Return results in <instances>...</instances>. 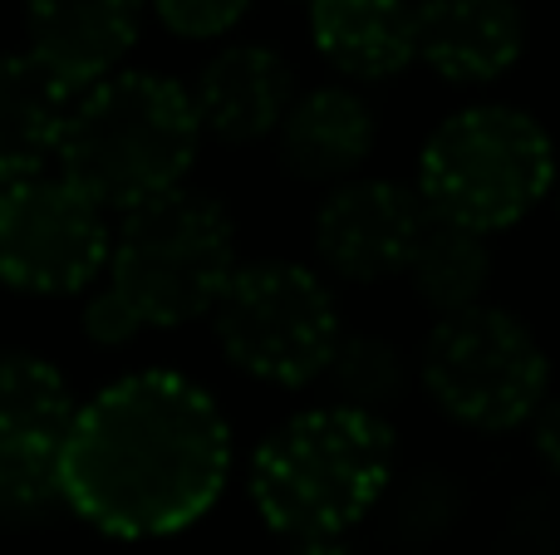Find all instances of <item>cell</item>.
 <instances>
[{
	"label": "cell",
	"instance_id": "cell-1",
	"mask_svg": "<svg viewBox=\"0 0 560 555\" xmlns=\"http://www.w3.org/2000/svg\"><path fill=\"white\" fill-rule=\"evenodd\" d=\"M232 477V428L202 383L143 369L74 409L59 442V501L114 541L197 527Z\"/></svg>",
	"mask_w": 560,
	"mask_h": 555
},
{
	"label": "cell",
	"instance_id": "cell-2",
	"mask_svg": "<svg viewBox=\"0 0 560 555\" xmlns=\"http://www.w3.org/2000/svg\"><path fill=\"white\" fill-rule=\"evenodd\" d=\"M398 472L394 428L374 413L319 403L285 418L256 448L246 487L252 507L290 546L339 541L378 511Z\"/></svg>",
	"mask_w": 560,
	"mask_h": 555
},
{
	"label": "cell",
	"instance_id": "cell-3",
	"mask_svg": "<svg viewBox=\"0 0 560 555\" xmlns=\"http://www.w3.org/2000/svg\"><path fill=\"white\" fill-rule=\"evenodd\" d=\"M202 147L192 98L177 79L118 69L74 94L59 133V177L98 212H133L177 192Z\"/></svg>",
	"mask_w": 560,
	"mask_h": 555
},
{
	"label": "cell",
	"instance_id": "cell-4",
	"mask_svg": "<svg viewBox=\"0 0 560 555\" xmlns=\"http://www.w3.org/2000/svg\"><path fill=\"white\" fill-rule=\"evenodd\" d=\"M556 143L512 104H472L443 118L418 153V202L467 232H506L551 197Z\"/></svg>",
	"mask_w": 560,
	"mask_h": 555
},
{
	"label": "cell",
	"instance_id": "cell-5",
	"mask_svg": "<svg viewBox=\"0 0 560 555\" xmlns=\"http://www.w3.org/2000/svg\"><path fill=\"white\" fill-rule=\"evenodd\" d=\"M236 265V226L226 206L177 187L124 212L104 271L143 330H177L217 310Z\"/></svg>",
	"mask_w": 560,
	"mask_h": 555
},
{
	"label": "cell",
	"instance_id": "cell-6",
	"mask_svg": "<svg viewBox=\"0 0 560 555\" xmlns=\"http://www.w3.org/2000/svg\"><path fill=\"white\" fill-rule=\"evenodd\" d=\"M418 383L457 428L512 433L532 423L551 393V359L512 310L482 300L428 330Z\"/></svg>",
	"mask_w": 560,
	"mask_h": 555
},
{
	"label": "cell",
	"instance_id": "cell-7",
	"mask_svg": "<svg viewBox=\"0 0 560 555\" xmlns=\"http://www.w3.org/2000/svg\"><path fill=\"white\" fill-rule=\"evenodd\" d=\"M226 364L276 389L319 383L339 344V305L325 275L300 261H246L212 310Z\"/></svg>",
	"mask_w": 560,
	"mask_h": 555
},
{
	"label": "cell",
	"instance_id": "cell-8",
	"mask_svg": "<svg viewBox=\"0 0 560 555\" xmlns=\"http://www.w3.org/2000/svg\"><path fill=\"white\" fill-rule=\"evenodd\" d=\"M108 212L59 173L0 187V281L25 295H74L108 265Z\"/></svg>",
	"mask_w": 560,
	"mask_h": 555
},
{
	"label": "cell",
	"instance_id": "cell-9",
	"mask_svg": "<svg viewBox=\"0 0 560 555\" xmlns=\"http://www.w3.org/2000/svg\"><path fill=\"white\" fill-rule=\"evenodd\" d=\"M423 222L428 206L413 187L394 177H349L325 192L310 241L329 275L349 285H378L388 275H404Z\"/></svg>",
	"mask_w": 560,
	"mask_h": 555
},
{
	"label": "cell",
	"instance_id": "cell-10",
	"mask_svg": "<svg viewBox=\"0 0 560 555\" xmlns=\"http://www.w3.org/2000/svg\"><path fill=\"white\" fill-rule=\"evenodd\" d=\"M413 5V59L443 84L482 88L522 59V0H408Z\"/></svg>",
	"mask_w": 560,
	"mask_h": 555
},
{
	"label": "cell",
	"instance_id": "cell-11",
	"mask_svg": "<svg viewBox=\"0 0 560 555\" xmlns=\"http://www.w3.org/2000/svg\"><path fill=\"white\" fill-rule=\"evenodd\" d=\"M143 29V0H30L25 35L30 59L84 94L98 79L118 74Z\"/></svg>",
	"mask_w": 560,
	"mask_h": 555
},
{
	"label": "cell",
	"instance_id": "cell-12",
	"mask_svg": "<svg viewBox=\"0 0 560 555\" xmlns=\"http://www.w3.org/2000/svg\"><path fill=\"white\" fill-rule=\"evenodd\" d=\"M192 98L197 133L226 147H246L256 138H271L295 104V69L271 45H226L217 59H207Z\"/></svg>",
	"mask_w": 560,
	"mask_h": 555
},
{
	"label": "cell",
	"instance_id": "cell-13",
	"mask_svg": "<svg viewBox=\"0 0 560 555\" xmlns=\"http://www.w3.org/2000/svg\"><path fill=\"white\" fill-rule=\"evenodd\" d=\"M271 138L280 167L290 177L315 187H339L349 177H359V167L369 163L378 128L354 88L325 84L310 88V94H295V104L285 108V118H280Z\"/></svg>",
	"mask_w": 560,
	"mask_h": 555
},
{
	"label": "cell",
	"instance_id": "cell-14",
	"mask_svg": "<svg viewBox=\"0 0 560 555\" xmlns=\"http://www.w3.org/2000/svg\"><path fill=\"white\" fill-rule=\"evenodd\" d=\"M310 39L319 59L359 84H384L413 64L408 0H310Z\"/></svg>",
	"mask_w": 560,
	"mask_h": 555
},
{
	"label": "cell",
	"instance_id": "cell-15",
	"mask_svg": "<svg viewBox=\"0 0 560 555\" xmlns=\"http://www.w3.org/2000/svg\"><path fill=\"white\" fill-rule=\"evenodd\" d=\"M69 104L74 94L30 55H0V187H15L55 163Z\"/></svg>",
	"mask_w": 560,
	"mask_h": 555
},
{
	"label": "cell",
	"instance_id": "cell-16",
	"mask_svg": "<svg viewBox=\"0 0 560 555\" xmlns=\"http://www.w3.org/2000/svg\"><path fill=\"white\" fill-rule=\"evenodd\" d=\"M404 275L418 300L438 320H447V315H463L472 305H482L487 281H492V246H487L482 232H467V226H453L443 216H428L413 251H408Z\"/></svg>",
	"mask_w": 560,
	"mask_h": 555
},
{
	"label": "cell",
	"instance_id": "cell-17",
	"mask_svg": "<svg viewBox=\"0 0 560 555\" xmlns=\"http://www.w3.org/2000/svg\"><path fill=\"white\" fill-rule=\"evenodd\" d=\"M74 423V393L65 374L30 350H0V448L59 452Z\"/></svg>",
	"mask_w": 560,
	"mask_h": 555
},
{
	"label": "cell",
	"instance_id": "cell-18",
	"mask_svg": "<svg viewBox=\"0 0 560 555\" xmlns=\"http://www.w3.org/2000/svg\"><path fill=\"white\" fill-rule=\"evenodd\" d=\"M408 354L388 334H339L319 383L329 389V403L354 413L384 418L398 399L408 393Z\"/></svg>",
	"mask_w": 560,
	"mask_h": 555
},
{
	"label": "cell",
	"instance_id": "cell-19",
	"mask_svg": "<svg viewBox=\"0 0 560 555\" xmlns=\"http://www.w3.org/2000/svg\"><path fill=\"white\" fill-rule=\"evenodd\" d=\"M388 501V531H394L404 546H433L438 536H447L453 531V521L463 517V482L447 477L443 468H418L413 477L388 482L384 492ZM378 501V507H384Z\"/></svg>",
	"mask_w": 560,
	"mask_h": 555
},
{
	"label": "cell",
	"instance_id": "cell-20",
	"mask_svg": "<svg viewBox=\"0 0 560 555\" xmlns=\"http://www.w3.org/2000/svg\"><path fill=\"white\" fill-rule=\"evenodd\" d=\"M59 501V452L0 448V521H39Z\"/></svg>",
	"mask_w": 560,
	"mask_h": 555
},
{
	"label": "cell",
	"instance_id": "cell-21",
	"mask_svg": "<svg viewBox=\"0 0 560 555\" xmlns=\"http://www.w3.org/2000/svg\"><path fill=\"white\" fill-rule=\"evenodd\" d=\"M153 10L183 39H222L246 20L252 0H153Z\"/></svg>",
	"mask_w": 560,
	"mask_h": 555
},
{
	"label": "cell",
	"instance_id": "cell-22",
	"mask_svg": "<svg viewBox=\"0 0 560 555\" xmlns=\"http://www.w3.org/2000/svg\"><path fill=\"white\" fill-rule=\"evenodd\" d=\"M560 546V517L546 497H532L512 511V521L502 527L497 555H556Z\"/></svg>",
	"mask_w": 560,
	"mask_h": 555
},
{
	"label": "cell",
	"instance_id": "cell-23",
	"mask_svg": "<svg viewBox=\"0 0 560 555\" xmlns=\"http://www.w3.org/2000/svg\"><path fill=\"white\" fill-rule=\"evenodd\" d=\"M79 324H84V334L94 344H104V350H124V344H133L138 334H143V320H138V315L118 300L114 285H98V291L89 295Z\"/></svg>",
	"mask_w": 560,
	"mask_h": 555
},
{
	"label": "cell",
	"instance_id": "cell-24",
	"mask_svg": "<svg viewBox=\"0 0 560 555\" xmlns=\"http://www.w3.org/2000/svg\"><path fill=\"white\" fill-rule=\"evenodd\" d=\"M532 448H536V458H541V468L560 482V399L536 409V418H532Z\"/></svg>",
	"mask_w": 560,
	"mask_h": 555
},
{
	"label": "cell",
	"instance_id": "cell-25",
	"mask_svg": "<svg viewBox=\"0 0 560 555\" xmlns=\"http://www.w3.org/2000/svg\"><path fill=\"white\" fill-rule=\"evenodd\" d=\"M290 555H359L345 541H310V546H290Z\"/></svg>",
	"mask_w": 560,
	"mask_h": 555
}]
</instances>
